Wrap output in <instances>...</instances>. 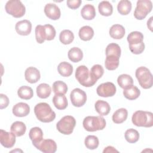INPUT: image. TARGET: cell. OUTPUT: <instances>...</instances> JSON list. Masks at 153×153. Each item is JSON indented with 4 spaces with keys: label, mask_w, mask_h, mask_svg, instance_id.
I'll return each instance as SVG.
<instances>
[{
    "label": "cell",
    "mask_w": 153,
    "mask_h": 153,
    "mask_svg": "<svg viewBox=\"0 0 153 153\" xmlns=\"http://www.w3.org/2000/svg\"><path fill=\"white\" fill-rule=\"evenodd\" d=\"M34 112L37 119L42 123H50L56 118V114L50 106L45 102L36 104L34 108Z\"/></svg>",
    "instance_id": "obj_1"
},
{
    "label": "cell",
    "mask_w": 153,
    "mask_h": 153,
    "mask_svg": "<svg viewBox=\"0 0 153 153\" xmlns=\"http://www.w3.org/2000/svg\"><path fill=\"white\" fill-rule=\"evenodd\" d=\"M131 121L136 126L151 127L153 126V114L151 112L137 111L133 114Z\"/></svg>",
    "instance_id": "obj_2"
},
{
    "label": "cell",
    "mask_w": 153,
    "mask_h": 153,
    "mask_svg": "<svg viewBox=\"0 0 153 153\" xmlns=\"http://www.w3.org/2000/svg\"><path fill=\"white\" fill-rule=\"evenodd\" d=\"M75 78L81 85L86 87H92L97 82V80L91 76L88 68L84 65L79 66L76 68Z\"/></svg>",
    "instance_id": "obj_3"
},
{
    "label": "cell",
    "mask_w": 153,
    "mask_h": 153,
    "mask_svg": "<svg viewBox=\"0 0 153 153\" xmlns=\"http://www.w3.org/2000/svg\"><path fill=\"white\" fill-rule=\"evenodd\" d=\"M84 128L88 131H96L103 130L106 126L105 118L100 116H88L82 122Z\"/></svg>",
    "instance_id": "obj_4"
},
{
    "label": "cell",
    "mask_w": 153,
    "mask_h": 153,
    "mask_svg": "<svg viewBox=\"0 0 153 153\" xmlns=\"http://www.w3.org/2000/svg\"><path fill=\"white\" fill-rule=\"evenodd\" d=\"M136 77L140 85L144 89L152 87L153 84V76L150 71L145 66L139 67L135 72Z\"/></svg>",
    "instance_id": "obj_5"
},
{
    "label": "cell",
    "mask_w": 153,
    "mask_h": 153,
    "mask_svg": "<svg viewBox=\"0 0 153 153\" xmlns=\"http://www.w3.org/2000/svg\"><path fill=\"white\" fill-rule=\"evenodd\" d=\"M5 10L8 14L16 18L23 17L26 12L25 5L17 0L8 1L5 5Z\"/></svg>",
    "instance_id": "obj_6"
},
{
    "label": "cell",
    "mask_w": 153,
    "mask_h": 153,
    "mask_svg": "<svg viewBox=\"0 0 153 153\" xmlns=\"http://www.w3.org/2000/svg\"><path fill=\"white\" fill-rule=\"evenodd\" d=\"M76 125V120L72 116L66 115L62 118L56 124L57 130L66 135L71 134Z\"/></svg>",
    "instance_id": "obj_7"
},
{
    "label": "cell",
    "mask_w": 153,
    "mask_h": 153,
    "mask_svg": "<svg viewBox=\"0 0 153 153\" xmlns=\"http://www.w3.org/2000/svg\"><path fill=\"white\" fill-rule=\"evenodd\" d=\"M152 8V2L149 0H139L134 11V16L137 20H143Z\"/></svg>",
    "instance_id": "obj_8"
},
{
    "label": "cell",
    "mask_w": 153,
    "mask_h": 153,
    "mask_svg": "<svg viewBox=\"0 0 153 153\" xmlns=\"http://www.w3.org/2000/svg\"><path fill=\"white\" fill-rule=\"evenodd\" d=\"M70 98L72 104L75 107L82 106L87 101L85 92L78 88H76L71 91Z\"/></svg>",
    "instance_id": "obj_9"
},
{
    "label": "cell",
    "mask_w": 153,
    "mask_h": 153,
    "mask_svg": "<svg viewBox=\"0 0 153 153\" xmlns=\"http://www.w3.org/2000/svg\"><path fill=\"white\" fill-rule=\"evenodd\" d=\"M116 90V87L112 82H107L100 84L96 89V92L100 97H108L115 95Z\"/></svg>",
    "instance_id": "obj_10"
},
{
    "label": "cell",
    "mask_w": 153,
    "mask_h": 153,
    "mask_svg": "<svg viewBox=\"0 0 153 153\" xmlns=\"http://www.w3.org/2000/svg\"><path fill=\"white\" fill-rule=\"evenodd\" d=\"M34 146L44 153H54L57 150L56 143L52 139H42Z\"/></svg>",
    "instance_id": "obj_11"
},
{
    "label": "cell",
    "mask_w": 153,
    "mask_h": 153,
    "mask_svg": "<svg viewBox=\"0 0 153 153\" xmlns=\"http://www.w3.org/2000/svg\"><path fill=\"white\" fill-rule=\"evenodd\" d=\"M16 135L12 132H7L2 129L0 130V142L7 148H12L16 143Z\"/></svg>",
    "instance_id": "obj_12"
},
{
    "label": "cell",
    "mask_w": 153,
    "mask_h": 153,
    "mask_svg": "<svg viewBox=\"0 0 153 153\" xmlns=\"http://www.w3.org/2000/svg\"><path fill=\"white\" fill-rule=\"evenodd\" d=\"M44 13L47 17L56 20L60 17L61 13L60 8L54 4H47L44 7Z\"/></svg>",
    "instance_id": "obj_13"
},
{
    "label": "cell",
    "mask_w": 153,
    "mask_h": 153,
    "mask_svg": "<svg viewBox=\"0 0 153 153\" xmlns=\"http://www.w3.org/2000/svg\"><path fill=\"white\" fill-rule=\"evenodd\" d=\"M15 29L17 33L20 35H28L32 30V23L27 20L19 21L16 24Z\"/></svg>",
    "instance_id": "obj_14"
},
{
    "label": "cell",
    "mask_w": 153,
    "mask_h": 153,
    "mask_svg": "<svg viewBox=\"0 0 153 153\" xmlns=\"http://www.w3.org/2000/svg\"><path fill=\"white\" fill-rule=\"evenodd\" d=\"M25 79L29 83L33 84L37 82L41 77L39 70L35 67L27 68L25 72Z\"/></svg>",
    "instance_id": "obj_15"
},
{
    "label": "cell",
    "mask_w": 153,
    "mask_h": 153,
    "mask_svg": "<svg viewBox=\"0 0 153 153\" xmlns=\"http://www.w3.org/2000/svg\"><path fill=\"white\" fill-rule=\"evenodd\" d=\"M13 114L18 117L27 116L30 112L29 106L24 102H19L16 104L13 108Z\"/></svg>",
    "instance_id": "obj_16"
},
{
    "label": "cell",
    "mask_w": 153,
    "mask_h": 153,
    "mask_svg": "<svg viewBox=\"0 0 153 153\" xmlns=\"http://www.w3.org/2000/svg\"><path fill=\"white\" fill-rule=\"evenodd\" d=\"M109 35L113 38L115 39H120L125 35V29L124 27L118 24L112 25L109 29Z\"/></svg>",
    "instance_id": "obj_17"
},
{
    "label": "cell",
    "mask_w": 153,
    "mask_h": 153,
    "mask_svg": "<svg viewBox=\"0 0 153 153\" xmlns=\"http://www.w3.org/2000/svg\"><path fill=\"white\" fill-rule=\"evenodd\" d=\"M29 136L33 146L39 143L43 139V132L41 128L38 127L32 128L29 131Z\"/></svg>",
    "instance_id": "obj_18"
},
{
    "label": "cell",
    "mask_w": 153,
    "mask_h": 153,
    "mask_svg": "<svg viewBox=\"0 0 153 153\" xmlns=\"http://www.w3.org/2000/svg\"><path fill=\"white\" fill-rule=\"evenodd\" d=\"M82 17L87 20L93 19L96 16V10L94 7L91 4L85 5L81 10Z\"/></svg>",
    "instance_id": "obj_19"
},
{
    "label": "cell",
    "mask_w": 153,
    "mask_h": 153,
    "mask_svg": "<svg viewBox=\"0 0 153 153\" xmlns=\"http://www.w3.org/2000/svg\"><path fill=\"white\" fill-rule=\"evenodd\" d=\"M123 94L126 99L132 100L139 97L140 94V91L136 86L132 85L124 89Z\"/></svg>",
    "instance_id": "obj_20"
},
{
    "label": "cell",
    "mask_w": 153,
    "mask_h": 153,
    "mask_svg": "<svg viewBox=\"0 0 153 153\" xmlns=\"http://www.w3.org/2000/svg\"><path fill=\"white\" fill-rule=\"evenodd\" d=\"M53 103L59 110H63L68 106V100L65 94H55L53 98Z\"/></svg>",
    "instance_id": "obj_21"
},
{
    "label": "cell",
    "mask_w": 153,
    "mask_h": 153,
    "mask_svg": "<svg viewBox=\"0 0 153 153\" xmlns=\"http://www.w3.org/2000/svg\"><path fill=\"white\" fill-rule=\"evenodd\" d=\"M94 107L96 112L100 115H107L111 111V107L109 103L102 100H98L95 103Z\"/></svg>",
    "instance_id": "obj_22"
},
{
    "label": "cell",
    "mask_w": 153,
    "mask_h": 153,
    "mask_svg": "<svg viewBox=\"0 0 153 153\" xmlns=\"http://www.w3.org/2000/svg\"><path fill=\"white\" fill-rule=\"evenodd\" d=\"M57 71L62 76L68 77L71 76L73 72V66L71 64L66 62L60 63L57 66Z\"/></svg>",
    "instance_id": "obj_23"
},
{
    "label": "cell",
    "mask_w": 153,
    "mask_h": 153,
    "mask_svg": "<svg viewBox=\"0 0 153 153\" xmlns=\"http://www.w3.org/2000/svg\"><path fill=\"white\" fill-rule=\"evenodd\" d=\"M127 110L125 108H120L113 114L112 121L116 124H121L127 120Z\"/></svg>",
    "instance_id": "obj_24"
},
{
    "label": "cell",
    "mask_w": 153,
    "mask_h": 153,
    "mask_svg": "<svg viewBox=\"0 0 153 153\" xmlns=\"http://www.w3.org/2000/svg\"><path fill=\"white\" fill-rule=\"evenodd\" d=\"M11 131L16 136L19 137L23 136L26 130V127L24 123L22 121L14 122L10 127Z\"/></svg>",
    "instance_id": "obj_25"
},
{
    "label": "cell",
    "mask_w": 153,
    "mask_h": 153,
    "mask_svg": "<svg viewBox=\"0 0 153 153\" xmlns=\"http://www.w3.org/2000/svg\"><path fill=\"white\" fill-rule=\"evenodd\" d=\"M51 93V87L46 83H41L36 87L37 96L41 99H46Z\"/></svg>",
    "instance_id": "obj_26"
},
{
    "label": "cell",
    "mask_w": 153,
    "mask_h": 153,
    "mask_svg": "<svg viewBox=\"0 0 153 153\" xmlns=\"http://www.w3.org/2000/svg\"><path fill=\"white\" fill-rule=\"evenodd\" d=\"M79 36L82 41H87L90 40L94 36V30L89 26H84L79 29Z\"/></svg>",
    "instance_id": "obj_27"
},
{
    "label": "cell",
    "mask_w": 153,
    "mask_h": 153,
    "mask_svg": "<svg viewBox=\"0 0 153 153\" xmlns=\"http://www.w3.org/2000/svg\"><path fill=\"white\" fill-rule=\"evenodd\" d=\"M120 57L115 55L106 56L105 66V68L109 71H113L116 69L119 65Z\"/></svg>",
    "instance_id": "obj_28"
},
{
    "label": "cell",
    "mask_w": 153,
    "mask_h": 153,
    "mask_svg": "<svg viewBox=\"0 0 153 153\" xmlns=\"http://www.w3.org/2000/svg\"><path fill=\"white\" fill-rule=\"evenodd\" d=\"M68 56L71 61L74 63H76L82 59L83 53L79 48L73 47L69 50Z\"/></svg>",
    "instance_id": "obj_29"
},
{
    "label": "cell",
    "mask_w": 153,
    "mask_h": 153,
    "mask_svg": "<svg viewBox=\"0 0 153 153\" xmlns=\"http://www.w3.org/2000/svg\"><path fill=\"white\" fill-rule=\"evenodd\" d=\"M98 10L100 14L103 16H109L113 12L112 4L107 1H103L100 2L98 6Z\"/></svg>",
    "instance_id": "obj_30"
},
{
    "label": "cell",
    "mask_w": 153,
    "mask_h": 153,
    "mask_svg": "<svg viewBox=\"0 0 153 153\" xmlns=\"http://www.w3.org/2000/svg\"><path fill=\"white\" fill-rule=\"evenodd\" d=\"M117 82L121 88L125 89L133 85V80L130 75L121 74L118 77Z\"/></svg>",
    "instance_id": "obj_31"
},
{
    "label": "cell",
    "mask_w": 153,
    "mask_h": 153,
    "mask_svg": "<svg viewBox=\"0 0 153 153\" xmlns=\"http://www.w3.org/2000/svg\"><path fill=\"white\" fill-rule=\"evenodd\" d=\"M17 94L19 97L22 99L29 100L33 97V92L31 87L27 85H23L18 89Z\"/></svg>",
    "instance_id": "obj_32"
},
{
    "label": "cell",
    "mask_w": 153,
    "mask_h": 153,
    "mask_svg": "<svg viewBox=\"0 0 153 153\" xmlns=\"http://www.w3.org/2000/svg\"><path fill=\"white\" fill-rule=\"evenodd\" d=\"M117 10L118 13L121 15L128 14L131 10V3L128 0L120 1L117 5Z\"/></svg>",
    "instance_id": "obj_33"
},
{
    "label": "cell",
    "mask_w": 153,
    "mask_h": 153,
    "mask_svg": "<svg viewBox=\"0 0 153 153\" xmlns=\"http://www.w3.org/2000/svg\"><path fill=\"white\" fill-rule=\"evenodd\" d=\"M129 45L139 44L143 42V35L139 31H133L128 34L127 38Z\"/></svg>",
    "instance_id": "obj_34"
},
{
    "label": "cell",
    "mask_w": 153,
    "mask_h": 153,
    "mask_svg": "<svg viewBox=\"0 0 153 153\" xmlns=\"http://www.w3.org/2000/svg\"><path fill=\"white\" fill-rule=\"evenodd\" d=\"M60 41L65 45L71 44L74 39V35L70 30L65 29L60 33L59 35Z\"/></svg>",
    "instance_id": "obj_35"
},
{
    "label": "cell",
    "mask_w": 153,
    "mask_h": 153,
    "mask_svg": "<svg viewBox=\"0 0 153 153\" xmlns=\"http://www.w3.org/2000/svg\"><path fill=\"white\" fill-rule=\"evenodd\" d=\"M53 91L55 94H65L68 91V86L65 82L57 81L53 84Z\"/></svg>",
    "instance_id": "obj_36"
},
{
    "label": "cell",
    "mask_w": 153,
    "mask_h": 153,
    "mask_svg": "<svg viewBox=\"0 0 153 153\" xmlns=\"http://www.w3.org/2000/svg\"><path fill=\"white\" fill-rule=\"evenodd\" d=\"M84 143L87 148L93 150L98 147L99 141L97 136L94 135H88L85 137Z\"/></svg>",
    "instance_id": "obj_37"
},
{
    "label": "cell",
    "mask_w": 153,
    "mask_h": 153,
    "mask_svg": "<svg viewBox=\"0 0 153 153\" xmlns=\"http://www.w3.org/2000/svg\"><path fill=\"white\" fill-rule=\"evenodd\" d=\"M126 140L131 143H136L139 139V132L133 128H129L127 130L124 134Z\"/></svg>",
    "instance_id": "obj_38"
},
{
    "label": "cell",
    "mask_w": 153,
    "mask_h": 153,
    "mask_svg": "<svg viewBox=\"0 0 153 153\" xmlns=\"http://www.w3.org/2000/svg\"><path fill=\"white\" fill-rule=\"evenodd\" d=\"M121 52V50L120 47L116 43H110L107 45L105 50L106 56L115 55L120 57Z\"/></svg>",
    "instance_id": "obj_39"
},
{
    "label": "cell",
    "mask_w": 153,
    "mask_h": 153,
    "mask_svg": "<svg viewBox=\"0 0 153 153\" xmlns=\"http://www.w3.org/2000/svg\"><path fill=\"white\" fill-rule=\"evenodd\" d=\"M35 38L38 43L42 44L45 40L44 26L39 25L35 27Z\"/></svg>",
    "instance_id": "obj_40"
},
{
    "label": "cell",
    "mask_w": 153,
    "mask_h": 153,
    "mask_svg": "<svg viewBox=\"0 0 153 153\" xmlns=\"http://www.w3.org/2000/svg\"><path fill=\"white\" fill-rule=\"evenodd\" d=\"M90 72L91 76L96 80H97L103 75L104 69L101 65H94L91 67Z\"/></svg>",
    "instance_id": "obj_41"
},
{
    "label": "cell",
    "mask_w": 153,
    "mask_h": 153,
    "mask_svg": "<svg viewBox=\"0 0 153 153\" xmlns=\"http://www.w3.org/2000/svg\"><path fill=\"white\" fill-rule=\"evenodd\" d=\"M44 26L45 29V40L51 41L53 40L56 36V30L52 25L50 24H47Z\"/></svg>",
    "instance_id": "obj_42"
},
{
    "label": "cell",
    "mask_w": 153,
    "mask_h": 153,
    "mask_svg": "<svg viewBox=\"0 0 153 153\" xmlns=\"http://www.w3.org/2000/svg\"><path fill=\"white\" fill-rule=\"evenodd\" d=\"M129 48L132 53L134 54H139L144 51L145 44L142 42L137 44L129 45Z\"/></svg>",
    "instance_id": "obj_43"
},
{
    "label": "cell",
    "mask_w": 153,
    "mask_h": 153,
    "mask_svg": "<svg viewBox=\"0 0 153 153\" xmlns=\"http://www.w3.org/2000/svg\"><path fill=\"white\" fill-rule=\"evenodd\" d=\"M82 3L81 0H68L66 2L67 5L69 8L75 10L79 8Z\"/></svg>",
    "instance_id": "obj_44"
},
{
    "label": "cell",
    "mask_w": 153,
    "mask_h": 153,
    "mask_svg": "<svg viewBox=\"0 0 153 153\" xmlns=\"http://www.w3.org/2000/svg\"><path fill=\"white\" fill-rule=\"evenodd\" d=\"M0 109L6 108L9 104L8 97L4 94H0Z\"/></svg>",
    "instance_id": "obj_45"
},
{
    "label": "cell",
    "mask_w": 153,
    "mask_h": 153,
    "mask_svg": "<svg viewBox=\"0 0 153 153\" xmlns=\"http://www.w3.org/2000/svg\"><path fill=\"white\" fill-rule=\"evenodd\" d=\"M118 152V151H117L113 146H108L106 147L104 149V150L103 151V153H105V152Z\"/></svg>",
    "instance_id": "obj_46"
},
{
    "label": "cell",
    "mask_w": 153,
    "mask_h": 153,
    "mask_svg": "<svg viewBox=\"0 0 153 153\" xmlns=\"http://www.w3.org/2000/svg\"><path fill=\"white\" fill-rule=\"evenodd\" d=\"M152 17H150L149 20H148L147 22V26H148V27L149 29V30L151 31H152Z\"/></svg>",
    "instance_id": "obj_47"
}]
</instances>
